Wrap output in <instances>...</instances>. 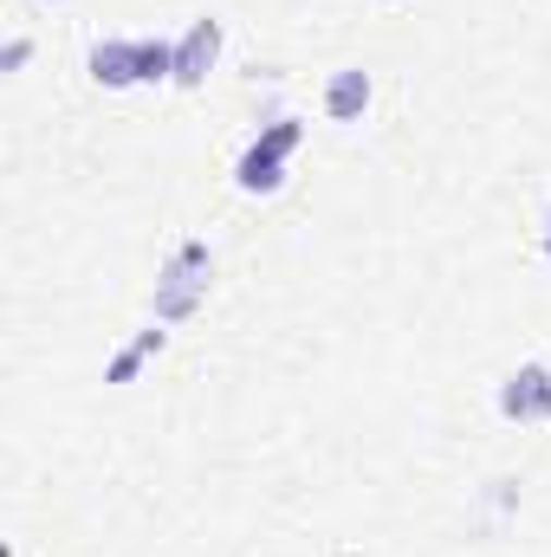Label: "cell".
I'll use <instances>...</instances> for the list:
<instances>
[{"instance_id":"6da1fadb","label":"cell","mask_w":551,"mask_h":557,"mask_svg":"<svg viewBox=\"0 0 551 557\" xmlns=\"http://www.w3.org/2000/svg\"><path fill=\"white\" fill-rule=\"evenodd\" d=\"M208 273H215L208 240H182V247L162 260V273H156V324L195 318V305L208 298Z\"/></svg>"},{"instance_id":"7a4b0ae2","label":"cell","mask_w":551,"mask_h":557,"mask_svg":"<svg viewBox=\"0 0 551 557\" xmlns=\"http://www.w3.org/2000/svg\"><path fill=\"white\" fill-rule=\"evenodd\" d=\"M500 416L519 421V428L551 421V370L546 363H519V370L500 383Z\"/></svg>"},{"instance_id":"3957f363","label":"cell","mask_w":551,"mask_h":557,"mask_svg":"<svg viewBox=\"0 0 551 557\" xmlns=\"http://www.w3.org/2000/svg\"><path fill=\"white\" fill-rule=\"evenodd\" d=\"M221 39H228L221 20H195V26L175 39V85H182V91H201V85H208V72L221 65Z\"/></svg>"},{"instance_id":"277c9868","label":"cell","mask_w":551,"mask_h":557,"mask_svg":"<svg viewBox=\"0 0 551 557\" xmlns=\"http://www.w3.org/2000/svg\"><path fill=\"white\" fill-rule=\"evenodd\" d=\"M85 72H91V85H105V91H131V85H143L137 39H91Z\"/></svg>"},{"instance_id":"5b68a950","label":"cell","mask_w":551,"mask_h":557,"mask_svg":"<svg viewBox=\"0 0 551 557\" xmlns=\"http://www.w3.org/2000/svg\"><path fill=\"white\" fill-rule=\"evenodd\" d=\"M370 98H377V85H370L364 65H344V72L325 78V117H331V124H357V117L370 111Z\"/></svg>"},{"instance_id":"8992f818","label":"cell","mask_w":551,"mask_h":557,"mask_svg":"<svg viewBox=\"0 0 551 557\" xmlns=\"http://www.w3.org/2000/svg\"><path fill=\"white\" fill-rule=\"evenodd\" d=\"M285 162L292 156H279V149H267V143L254 137L241 149V162H234V188L241 195H279L285 188Z\"/></svg>"},{"instance_id":"52a82bcc","label":"cell","mask_w":551,"mask_h":557,"mask_svg":"<svg viewBox=\"0 0 551 557\" xmlns=\"http://www.w3.org/2000/svg\"><path fill=\"white\" fill-rule=\"evenodd\" d=\"M260 143H267V149H279V156H292V149L305 143V124H298V117H273V124L260 131Z\"/></svg>"},{"instance_id":"ba28073f","label":"cell","mask_w":551,"mask_h":557,"mask_svg":"<svg viewBox=\"0 0 551 557\" xmlns=\"http://www.w3.org/2000/svg\"><path fill=\"white\" fill-rule=\"evenodd\" d=\"M137 370H143V350L131 344V350H118V357L105 363V383H137Z\"/></svg>"},{"instance_id":"9c48e42d","label":"cell","mask_w":551,"mask_h":557,"mask_svg":"<svg viewBox=\"0 0 551 557\" xmlns=\"http://www.w3.org/2000/svg\"><path fill=\"white\" fill-rule=\"evenodd\" d=\"M26 59H33V39H26V33H13V39L0 46V72H26Z\"/></svg>"},{"instance_id":"30bf717a","label":"cell","mask_w":551,"mask_h":557,"mask_svg":"<svg viewBox=\"0 0 551 557\" xmlns=\"http://www.w3.org/2000/svg\"><path fill=\"white\" fill-rule=\"evenodd\" d=\"M131 344H137L143 357H156V350H162V344H169V331H162V324H149V331H137V337H131Z\"/></svg>"},{"instance_id":"8fae6325","label":"cell","mask_w":551,"mask_h":557,"mask_svg":"<svg viewBox=\"0 0 551 557\" xmlns=\"http://www.w3.org/2000/svg\"><path fill=\"white\" fill-rule=\"evenodd\" d=\"M546 260H551V234H546Z\"/></svg>"},{"instance_id":"7c38bea8","label":"cell","mask_w":551,"mask_h":557,"mask_svg":"<svg viewBox=\"0 0 551 557\" xmlns=\"http://www.w3.org/2000/svg\"><path fill=\"white\" fill-rule=\"evenodd\" d=\"M546 234H551V208H546Z\"/></svg>"}]
</instances>
